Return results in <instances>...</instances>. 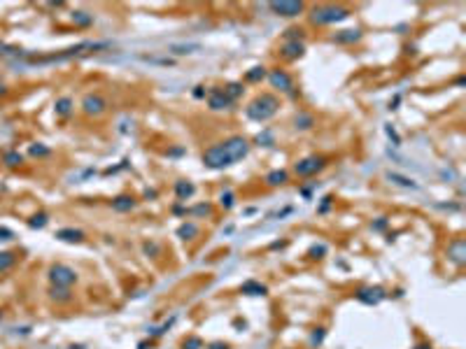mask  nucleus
<instances>
[{
	"label": "nucleus",
	"mask_w": 466,
	"mask_h": 349,
	"mask_svg": "<svg viewBox=\"0 0 466 349\" xmlns=\"http://www.w3.org/2000/svg\"><path fill=\"white\" fill-rule=\"evenodd\" d=\"M277 107H280V100H277L275 95L273 93H261V95H256L254 100L245 107V114H247V119L261 124V121H268L271 116L277 114Z\"/></svg>",
	"instance_id": "obj_1"
},
{
	"label": "nucleus",
	"mask_w": 466,
	"mask_h": 349,
	"mask_svg": "<svg viewBox=\"0 0 466 349\" xmlns=\"http://www.w3.org/2000/svg\"><path fill=\"white\" fill-rule=\"evenodd\" d=\"M350 17V10L343 5H319L312 7L310 12V21L315 26H331V23H340Z\"/></svg>",
	"instance_id": "obj_2"
},
{
	"label": "nucleus",
	"mask_w": 466,
	"mask_h": 349,
	"mask_svg": "<svg viewBox=\"0 0 466 349\" xmlns=\"http://www.w3.org/2000/svg\"><path fill=\"white\" fill-rule=\"evenodd\" d=\"M203 163H205V168H210V170H224V168H229V165H233V159L229 156L224 142H219V145H212L210 149H205Z\"/></svg>",
	"instance_id": "obj_3"
},
{
	"label": "nucleus",
	"mask_w": 466,
	"mask_h": 349,
	"mask_svg": "<svg viewBox=\"0 0 466 349\" xmlns=\"http://www.w3.org/2000/svg\"><path fill=\"white\" fill-rule=\"evenodd\" d=\"M49 282L52 286H70L77 282V273H75L70 265H63V263H56L49 268Z\"/></svg>",
	"instance_id": "obj_4"
},
{
	"label": "nucleus",
	"mask_w": 466,
	"mask_h": 349,
	"mask_svg": "<svg viewBox=\"0 0 466 349\" xmlns=\"http://www.w3.org/2000/svg\"><path fill=\"white\" fill-rule=\"evenodd\" d=\"M324 168H327V159L324 156H306V159H301L294 165V172H296V177H312V175L322 172Z\"/></svg>",
	"instance_id": "obj_5"
},
{
	"label": "nucleus",
	"mask_w": 466,
	"mask_h": 349,
	"mask_svg": "<svg viewBox=\"0 0 466 349\" xmlns=\"http://www.w3.org/2000/svg\"><path fill=\"white\" fill-rule=\"evenodd\" d=\"M82 112L86 116H100L107 112V98L103 93H86L82 98Z\"/></svg>",
	"instance_id": "obj_6"
},
{
	"label": "nucleus",
	"mask_w": 466,
	"mask_h": 349,
	"mask_svg": "<svg viewBox=\"0 0 466 349\" xmlns=\"http://www.w3.org/2000/svg\"><path fill=\"white\" fill-rule=\"evenodd\" d=\"M224 147H226L229 156H231L233 163H235V161H240V159L247 156V151H250V142H247L243 135H233V138L224 140Z\"/></svg>",
	"instance_id": "obj_7"
},
{
	"label": "nucleus",
	"mask_w": 466,
	"mask_h": 349,
	"mask_svg": "<svg viewBox=\"0 0 466 349\" xmlns=\"http://www.w3.org/2000/svg\"><path fill=\"white\" fill-rule=\"evenodd\" d=\"M268 82H271V86L273 89H280L282 93H294V79H291V74L287 73V70H271L268 73Z\"/></svg>",
	"instance_id": "obj_8"
},
{
	"label": "nucleus",
	"mask_w": 466,
	"mask_h": 349,
	"mask_svg": "<svg viewBox=\"0 0 466 349\" xmlns=\"http://www.w3.org/2000/svg\"><path fill=\"white\" fill-rule=\"evenodd\" d=\"M268 7H271V12H275L277 17H298L301 12L306 10V5L303 2H287V0H280V2H268Z\"/></svg>",
	"instance_id": "obj_9"
},
{
	"label": "nucleus",
	"mask_w": 466,
	"mask_h": 349,
	"mask_svg": "<svg viewBox=\"0 0 466 349\" xmlns=\"http://www.w3.org/2000/svg\"><path fill=\"white\" fill-rule=\"evenodd\" d=\"M385 298H387V294H385L382 286H366V289H359V291H357V300L364 303V305H378Z\"/></svg>",
	"instance_id": "obj_10"
},
{
	"label": "nucleus",
	"mask_w": 466,
	"mask_h": 349,
	"mask_svg": "<svg viewBox=\"0 0 466 349\" xmlns=\"http://www.w3.org/2000/svg\"><path fill=\"white\" fill-rule=\"evenodd\" d=\"M208 105L214 112H222V110H226L231 105V100H229V95L224 93V89H210L208 91Z\"/></svg>",
	"instance_id": "obj_11"
},
{
	"label": "nucleus",
	"mask_w": 466,
	"mask_h": 349,
	"mask_svg": "<svg viewBox=\"0 0 466 349\" xmlns=\"http://www.w3.org/2000/svg\"><path fill=\"white\" fill-rule=\"evenodd\" d=\"M303 54H306V47H303V42H298V40H287V42L282 44V49H280V56H282L285 61H296Z\"/></svg>",
	"instance_id": "obj_12"
},
{
	"label": "nucleus",
	"mask_w": 466,
	"mask_h": 349,
	"mask_svg": "<svg viewBox=\"0 0 466 349\" xmlns=\"http://www.w3.org/2000/svg\"><path fill=\"white\" fill-rule=\"evenodd\" d=\"M447 256H450L457 265H464L466 263V242L464 240H455V242L447 244Z\"/></svg>",
	"instance_id": "obj_13"
},
{
	"label": "nucleus",
	"mask_w": 466,
	"mask_h": 349,
	"mask_svg": "<svg viewBox=\"0 0 466 349\" xmlns=\"http://www.w3.org/2000/svg\"><path fill=\"white\" fill-rule=\"evenodd\" d=\"M56 238L63 240V242H70V244L84 242V233L77 231V228H61V231H56Z\"/></svg>",
	"instance_id": "obj_14"
},
{
	"label": "nucleus",
	"mask_w": 466,
	"mask_h": 349,
	"mask_svg": "<svg viewBox=\"0 0 466 349\" xmlns=\"http://www.w3.org/2000/svg\"><path fill=\"white\" fill-rule=\"evenodd\" d=\"M136 205H138V201L133 198V196H116L115 201H112V210L115 212H131L136 210Z\"/></svg>",
	"instance_id": "obj_15"
},
{
	"label": "nucleus",
	"mask_w": 466,
	"mask_h": 349,
	"mask_svg": "<svg viewBox=\"0 0 466 349\" xmlns=\"http://www.w3.org/2000/svg\"><path fill=\"white\" fill-rule=\"evenodd\" d=\"M240 291L247 294V296H266V294H268V286H264L261 282H254V279H247V282H243Z\"/></svg>",
	"instance_id": "obj_16"
},
{
	"label": "nucleus",
	"mask_w": 466,
	"mask_h": 349,
	"mask_svg": "<svg viewBox=\"0 0 466 349\" xmlns=\"http://www.w3.org/2000/svg\"><path fill=\"white\" fill-rule=\"evenodd\" d=\"M331 40L338 44H354L361 40V31H340V33H336Z\"/></svg>",
	"instance_id": "obj_17"
},
{
	"label": "nucleus",
	"mask_w": 466,
	"mask_h": 349,
	"mask_svg": "<svg viewBox=\"0 0 466 349\" xmlns=\"http://www.w3.org/2000/svg\"><path fill=\"white\" fill-rule=\"evenodd\" d=\"M49 298L56 303H70L73 300V291L68 286H52L49 289Z\"/></svg>",
	"instance_id": "obj_18"
},
{
	"label": "nucleus",
	"mask_w": 466,
	"mask_h": 349,
	"mask_svg": "<svg viewBox=\"0 0 466 349\" xmlns=\"http://www.w3.org/2000/svg\"><path fill=\"white\" fill-rule=\"evenodd\" d=\"M264 182H266V186H282V184L289 182V175H287L285 170H273V172L266 175Z\"/></svg>",
	"instance_id": "obj_19"
},
{
	"label": "nucleus",
	"mask_w": 466,
	"mask_h": 349,
	"mask_svg": "<svg viewBox=\"0 0 466 349\" xmlns=\"http://www.w3.org/2000/svg\"><path fill=\"white\" fill-rule=\"evenodd\" d=\"M315 126V116L308 114V112H298L296 116H294V128L296 130H308V128Z\"/></svg>",
	"instance_id": "obj_20"
},
{
	"label": "nucleus",
	"mask_w": 466,
	"mask_h": 349,
	"mask_svg": "<svg viewBox=\"0 0 466 349\" xmlns=\"http://www.w3.org/2000/svg\"><path fill=\"white\" fill-rule=\"evenodd\" d=\"M194 191H196V186H194L191 182H184V180L175 182V193H177V198H180V201L191 198V196H194Z\"/></svg>",
	"instance_id": "obj_21"
},
{
	"label": "nucleus",
	"mask_w": 466,
	"mask_h": 349,
	"mask_svg": "<svg viewBox=\"0 0 466 349\" xmlns=\"http://www.w3.org/2000/svg\"><path fill=\"white\" fill-rule=\"evenodd\" d=\"M196 235H198V226L191 221L182 223L180 228H177V238H180V240H194Z\"/></svg>",
	"instance_id": "obj_22"
},
{
	"label": "nucleus",
	"mask_w": 466,
	"mask_h": 349,
	"mask_svg": "<svg viewBox=\"0 0 466 349\" xmlns=\"http://www.w3.org/2000/svg\"><path fill=\"white\" fill-rule=\"evenodd\" d=\"M54 112H56V116H68L70 112H73V100H70L68 95L58 98L56 105H54Z\"/></svg>",
	"instance_id": "obj_23"
},
{
	"label": "nucleus",
	"mask_w": 466,
	"mask_h": 349,
	"mask_svg": "<svg viewBox=\"0 0 466 349\" xmlns=\"http://www.w3.org/2000/svg\"><path fill=\"white\" fill-rule=\"evenodd\" d=\"M14 263H17V254L14 252H0V273H7Z\"/></svg>",
	"instance_id": "obj_24"
},
{
	"label": "nucleus",
	"mask_w": 466,
	"mask_h": 349,
	"mask_svg": "<svg viewBox=\"0 0 466 349\" xmlns=\"http://www.w3.org/2000/svg\"><path fill=\"white\" fill-rule=\"evenodd\" d=\"M264 77H266V68H264V65H254L252 70H247V73H245V79H247V82H252V84L261 82Z\"/></svg>",
	"instance_id": "obj_25"
},
{
	"label": "nucleus",
	"mask_w": 466,
	"mask_h": 349,
	"mask_svg": "<svg viewBox=\"0 0 466 349\" xmlns=\"http://www.w3.org/2000/svg\"><path fill=\"white\" fill-rule=\"evenodd\" d=\"M2 163H5L7 168H17V165H21V163H23V156L19 154V151H5Z\"/></svg>",
	"instance_id": "obj_26"
},
{
	"label": "nucleus",
	"mask_w": 466,
	"mask_h": 349,
	"mask_svg": "<svg viewBox=\"0 0 466 349\" xmlns=\"http://www.w3.org/2000/svg\"><path fill=\"white\" fill-rule=\"evenodd\" d=\"M243 91H245V89H243L240 82H231V84H226V89H224V93L229 95V100H231V103H233V100H238V98L243 95Z\"/></svg>",
	"instance_id": "obj_27"
},
{
	"label": "nucleus",
	"mask_w": 466,
	"mask_h": 349,
	"mask_svg": "<svg viewBox=\"0 0 466 349\" xmlns=\"http://www.w3.org/2000/svg\"><path fill=\"white\" fill-rule=\"evenodd\" d=\"M28 154H31V156H35V159H42V156H49V154H52V149L44 147V145H40V142H38V145H31Z\"/></svg>",
	"instance_id": "obj_28"
},
{
	"label": "nucleus",
	"mask_w": 466,
	"mask_h": 349,
	"mask_svg": "<svg viewBox=\"0 0 466 349\" xmlns=\"http://www.w3.org/2000/svg\"><path fill=\"white\" fill-rule=\"evenodd\" d=\"M219 205H222L224 210H231L233 205H235V193H233V191H224L222 196H219Z\"/></svg>",
	"instance_id": "obj_29"
},
{
	"label": "nucleus",
	"mask_w": 466,
	"mask_h": 349,
	"mask_svg": "<svg viewBox=\"0 0 466 349\" xmlns=\"http://www.w3.org/2000/svg\"><path fill=\"white\" fill-rule=\"evenodd\" d=\"M387 177H389V180H392V182H396V184H401V186H406V189H415V186H417V184H415L413 180H408V177H401V175H396V172H389Z\"/></svg>",
	"instance_id": "obj_30"
},
{
	"label": "nucleus",
	"mask_w": 466,
	"mask_h": 349,
	"mask_svg": "<svg viewBox=\"0 0 466 349\" xmlns=\"http://www.w3.org/2000/svg\"><path fill=\"white\" fill-rule=\"evenodd\" d=\"M210 212H212L210 205L201 202V205H196L194 210H189V214H194V217H210Z\"/></svg>",
	"instance_id": "obj_31"
},
{
	"label": "nucleus",
	"mask_w": 466,
	"mask_h": 349,
	"mask_svg": "<svg viewBox=\"0 0 466 349\" xmlns=\"http://www.w3.org/2000/svg\"><path fill=\"white\" fill-rule=\"evenodd\" d=\"M47 221H49V219H47V214H44V212H40V214H35V217H33L28 223H31L33 228H44V226H47Z\"/></svg>",
	"instance_id": "obj_32"
},
{
	"label": "nucleus",
	"mask_w": 466,
	"mask_h": 349,
	"mask_svg": "<svg viewBox=\"0 0 466 349\" xmlns=\"http://www.w3.org/2000/svg\"><path fill=\"white\" fill-rule=\"evenodd\" d=\"M182 349H203V340L201 338H187L182 342Z\"/></svg>",
	"instance_id": "obj_33"
},
{
	"label": "nucleus",
	"mask_w": 466,
	"mask_h": 349,
	"mask_svg": "<svg viewBox=\"0 0 466 349\" xmlns=\"http://www.w3.org/2000/svg\"><path fill=\"white\" fill-rule=\"evenodd\" d=\"M303 35H306V33H303V28H289V31L285 33L287 40H298V42L303 40Z\"/></svg>",
	"instance_id": "obj_34"
},
{
	"label": "nucleus",
	"mask_w": 466,
	"mask_h": 349,
	"mask_svg": "<svg viewBox=\"0 0 466 349\" xmlns=\"http://www.w3.org/2000/svg\"><path fill=\"white\" fill-rule=\"evenodd\" d=\"M256 142H259V145H266V147H268V145H273V135H271V130L259 133V135H256Z\"/></svg>",
	"instance_id": "obj_35"
},
{
	"label": "nucleus",
	"mask_w": 466,
	"mask_h": 349,
	"mask_svg": "<svg viewBox=\"0 0 466 349\" xmlns=\"http://www.w3.org/2000/svg\"><path fill=\"white\" fill-rule=\"evenodd\" d=\"M142 249H145V254H152V256H156L161 252V247L156 242H145L142 244Z\"/></svg>",
	"instance_id": "obj_36"
},
{
	"label": "nucleus",
	"mask_w": 466,
	"mask_h": 349,
	"mask_svg": "<svg viewBox=\"0 0 466 349\" xmlns=\"http://www.w3.org/2000/svg\"><path fill=\"white\" fill-rule=\"evenodd\" d=\"M324 335H327V331H324V328H317V331L312 333V338H310V342H312V345H319V342L324 340Z\"/></svg>",
	"instance_id": "obj_37"
},
{
	"label": "nucleus",
	"mask_w": 466,
	"mask_h": 349,
	"mask_svg": "<svg viewBox=\"0 0 466 349\" xmlns=\"http://www.w3.org/2000/svg\"><path fill=\"white\" fill-rule=\"evenodd\" d=\"M75 21L82 23V26H89V23H91V17H86L84 12H75Z\"/></svg>",
	"instance_id": "obj_38"
},
{
	"label": "nucleus",
	"mask_w": 466,
	"mask_h": 349,
	"mask_svg": "<svg viewBox=\"0 0 466 349\" xmlns=\"http://www.w3.org/2000/svg\"><path fill=\"white\" fill-rule=\"evenodd\" d=\"M322 254H324V247H312V249H310V256H312V258H322Z\"/></svg>",
	"instance_id": "obj_39"
},
{
	"label": "nucleus",
	"mask_w": 466,
	"mask_h": 349,
	"mask_svg": "<svg viewBox=\"0 0 466 349\" xmlns=\"http://www.w3.org/2000/svg\"><path fill=\"white\" fill-rule=\"evenodd\" d=\"M12 235H14V233H12L10 228H0V242H2V240H10Z\"/></svg>",
	"instance_id": "obj_40"
},
{
	"label": "nucleus",
	"mask_w": 466,
	"mask_h": 349,
	"mask_svg": "<svg viewBox=\"0 0 466 349\" xmlns=\"http://www.w3.org/2000/svg\"><path fill=\"white\" fill-rule=\"evenodd\" d=\"M387 135H389V138L394 140V145H399V142H401V140H399V135L394 133V128H392V126H387Z\"/></svg>",
	"instance_id": "obj_41"
},
{
	"label": "nucleus",
	"mask_w": 466,
	"mask_h": 349,
	"mask_svg": "<svg viewBox=\"0 0 466 349\" xmlns=\"http://www.w3.org/2000/svg\"><path fill=\"white\" fill-rule=\"evenodd\" d=\"M194 95H196V98H203V95H205V91H203V86H196V91H194Z\"/></svg>",
	"instance_id": "obj_42"
},
{
	"label": "nucleus",
	"mask_w": 466,
	"mask_h": 349,
	"mask_svg": "<svg viewBox=\"0 0 466 349\" xmlns=\"http://www.w3.org/2000/svg\"><path fill=\"white\" fill-rule=\"evenodd\" d=\"M210 349H229L226 345H222V342H214V345H210Z\"/></svg>",
	"instance_id": "obj_43"
},
{
	"label": "nucleus",
	"mask_w": 466,
	"mask_h": 349,
	"mask_svg": "<svg viewBox=\"0 0 466 349\" xmlns=\"http://www.w3.org/2000/svg\"><path fill=\"white\" fill-rule=\"evenodd\" d=\"M5 93H7V86H5L2 82H0V95H5Z\"/></svg>",
	"instance_id": "obj_44"
},
{
	"label": "nucleus",
	"mask_w": 466,
	"mask_h": 349,
	"mask_svg": "<svg viewBox=\"0 0 466 349\" xmlns=\"http://www.w3.org/2000/svg\"><path fill=\"white\" fill-rule=\"evenodd\" d=\"M415 349H431V345H417Z\"/></svg>",
	"instance_id": "obj_45"
},
{
	"label": "nucleus",
	"mask_w": 466,
	"mask_h": 349,
	"mask_svg": "<svg viewBox=\"0 0 466 349\" xmlns=\"http://www.w3.org/2000/svg\"><path fill=\"white\" fill-rule=\"evenodd\" d=\"M0 317H2V312H0Z\"/></svg>",
	"instance_id": "obj_46"
}]
</instances>
